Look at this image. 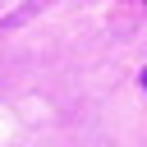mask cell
Returning <instances> with one entry per match:
<instances>
[{"instance_id":"1","label":"cell","mask_w":147,"mask_h":147,"mask_svg":"<svg viewBox=\"0 0 147 147\" xmlns=\"http://www.w3.org/2000/svg\"><path fill=\"white\" fill-rule=\"evenodd\" d=\"M142 92H147V74H142Z\"/></svg>"}]
</instances>
